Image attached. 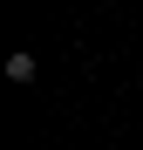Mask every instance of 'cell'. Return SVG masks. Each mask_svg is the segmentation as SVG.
<instances>
[{
  "mask_svg": "<svg viewBox=\"0 0 143 150\" xmlns=\"http://www.w3.org/2000/svg\"><path fill=\"white\" fill-rule=\"evenodd\" d=\"M7 82H14V89L34 82V55H27V48H20V55H7Z\"/></svg>",
  "mask_w": 143,
  "mask_h": 150,
  "instance_id": "1",
  "label": "cell"
}]
</instances>
